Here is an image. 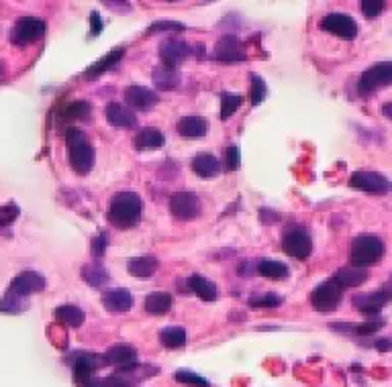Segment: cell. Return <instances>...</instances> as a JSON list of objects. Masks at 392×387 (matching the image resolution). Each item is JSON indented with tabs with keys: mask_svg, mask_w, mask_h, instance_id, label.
<instances>
[{
	"mask_svg": "<svg viewBox=\"0 0 392 387\" xmlns=\"http://www.w3.org/2000/svg\"><path fill=\"white\" fill-rule=\"evenodd\" d=\"M141 212H143V202L139 194L133 190H125L111 200L109 220L117 229H133L141 220Z\"/></svg>",
	"mask_w": 392,
	"mask_h": 387,
	"instance_id": "6da1fadb",
	"label": "cell"
},
{
	"mask_svg": "<svg viewBox=\"0 0 392 387\" xmlns=\"http://www.w3.org/2000/svg\"><path fill=\"white\" fill-rule=\"evenodd\" d=\"M65 145H68V157H70L72 170L80 176L91 174L96 161V153L86 133H82L80 129H70L65 133Z\"/></svg>",
	"mask_w": 392,
	"mask_h": 387,
	"instance_id": "7a4b0ae2",
	"label": "cell"
},
{
	"mask_svg": "<svg viewBox=\"0 0 392 387\" xmlns=\"http://www.w3.org/2000/svg\"><path fill=\"white\" fill-rule=\"evenodd\" d=\"M384 255V240L376 235H360L350 245V261L356 267L376 265Z\"/></svg>",
	"mask_w": 392,
	"mask_h": 387,
	"instance_id": "3957f363",
	"label": "cell"
},
{
	"mask_svg": "<svg viewBox=\"0 0 392 387\" xmlns=\"http://www.w3.org/2000/svg\"><path fill=\"white\" fill-rule=\"evenodd\" d=\"M45 35V21L37 17H21L10 31V43L17 47H25L39 41Z\"/></svg>",
	"mask_w": 392,
	"mask_h": 387,
	"instance_id": "277c9868",
	"label": "cell"
},
{
	"mask_svg": "<svg viewBox=\"0 0 392 387\" xmlns=\"http://www.w3.org/2000/svg\"><path fill=\"white\" fill-rule=\"evenodd\" d=\"M282 249L288 257H295L299 261H304L313 253V240L306 229L302 227H290L282 237Z\"/></svg>",
	"mask_w": 392,
	"mask_h": 387,
	"instance_id": "5b68a950",
	"label": "cell"
},
{
	"mask_svg": "<svg viewBox=\"0 0 392 387\" xmlns=\"http://www.w3.org/2000/svg\"><path fill=\"white\" fill-rule=\"evenodd\" d=\"M392 84V61L386 63H378V65H372L370 69H366L362 76H360V82H358V92L362 96H368L376 90L384 88V86H391Z\"/></svg>",
	"mask_w": 392,
	"mask_h": 387,
	"instance_id": "8992f818",
	"label": "cell"
},
{
	"mask_svg": "<svg viewBox=\"0 0 392 387\" xmlns=\"http://www.w3.org/2000/svg\"><path fill=\"white\" fill-rule=\"evenodd\" d=\"M343 298V290L335 283V279H327L319 283L311 294V306L317 312H333Z\"/></svg>",
	"mask_w": 392,
	"mask_h": 387,
	"instance_id": "52a82bcc",
	"label": "cell"
},
{
	"mask_svg": "<svg viewBox=\"0 0 392 387\" xmlns=\"http://www.w3.org/2000/svg\"><path fill=\"white\" fill-rule=\"evenodd\" d=\"M350 186L362 190L366 194H372V196H384L392 190V183L389 181V178H384L378 172H356L350 178Z\"/></svg>",
	"mask_w": 392,
	"mask_h": 387,
	"instance_id": "ba28073f",
	"label": "cell"
},
{
	"mask_svg": "<svg viewBox=\"0 0 392 387\" xmlns=\"http://www.w3.org/2000/svg\"><path fill=\"white\" fill-rule=\"evenodd\" d=\"M321 29L331 33L335 37H341L345 41H352L358 37V23L343 13H329L321 19Z\"/></svg>",
	"mask_w": 392,
	"mask_h": 387,
	"instance_id": "9c48e42d",
	"label": "cell"
},
{
	"mask_svg": "<svg viewBox=\"0 0 392 387\" xmlns=\"http://www.w3.org/2000/svg\"><path fill=\"white\" fill-rule=\"evenodd\" d=\"M170 212L178 220H194L201 214V200L194 192L180 190L170 198Z\"/></svg>",
	"mask_w": 392,
	"mask_h": 387,
	"instance_id": "30bf717a",
	"label": "cell"
},
{
	"mask_svg": "<svg viewBox=\"0 0 392 387\" xmlns=\"http://www.w3.org/2000/svg\"><path fill=\"white\" fill-rule=\"evenodd\" d=\"M247 58L245 53V47L243 43L235 37V35H225L217 41V47H214V60L219 63H225V65H231V63H243Z\"/></svg>",
	"mask_w": 392,
	"mask_h": 387,
	"instance_id": "8fae6325",
	"label": "cell"
},
{
	"mask_svg": "<svg viewBox=\"0 0 392 387\" xmlns=\"http://www.w3.org/2000/svg\"><path fill=\"white\" fill-rule=\"evenodd\" d=\"M392 299V288L386 283L382 286L380 290L376 292H370V294H358L354 296V306L362 312V314H368V316H376L389 302Z\"/></svg>",
	"mask_w": 392,
	"mask_h": 387,
	"instance_id": "7c38bea8",
	"label": "cell"
},
{
	"mask_svg": "<svg viewBox=\"0 0 392 387\" xmlns=\"http://www.w3.org/2000/svg\"><path fill=\"white\" fill-rule=\"evenodd\" d=\"M8 290L19 294V296H23V298H27L31 294H37V292L45 290V277L41 273H37V271H23L10 281Z\"/></svg>",
	"mask_w": 392,
	"mask_h": 387,
	"instance_id": "4fadbf2b",
	"label": "cell"
},
{
	"mask_svg": "<svg viewBox=\"0 0 392 387\" xmlns=\"http://www.w3.org/2000/svg\"><path fill=\"white\" fill-rule=\"evenodd\" d=\"M125 102L133 110H150L159 102V96L146 86H129L125 90Z\"/></svg>",
	"mask_w": 392,
	"mask_h": 387,
	"instance_id": "5bb4252c",
	"label": "cell"
},
{
	"mask_svg": "<svg viewBox=\"0 0 392 387\" xmlns=\"http://www.w3.org/2000/svg\"><path fill=\"white\" fill-rule=\"evenodd\" d=\"M104 361H107V365L117 367L119 371L131 369V367H135L139 363L137 351L133 347H129V345H115V347H111L104 353Z\"/></svg>",
	"mask_w": 392,
	"mask_h": 387,
	"instance_id": "9a60e30c",
	"label": "cell"
},
{
	"mask_svg": "<svg viewBox=\"0 0 392 387\" xmlns=\"http://www.w3.org/2000/svg\"><path fill=\"white\" fill-rule=\"evenodd\" d=\"M188 56H190V45H188L186 41L170 39V41H164L162 47H159L162 63H166V65H170V67H178Z\"/></svg>",
	"mask_w": 392,
	"mask_h": 387,
	"instance_id": "2e32d148",
	"label": "cell"
},
{
	"mask_svg": "<svg viewBox=\"0 0 392 387\" xmlns=\"http://www.w3.org/2000/svg\"><path fill=\"white\" fill-rule=\"evenodd\" d=\"M151 80H153V86L162 90V92L176 90L180 86V72H178V67H170L166 63H159V65L153 67Z\"/></svg>",
	"mask_w": 392,
	"mask_h": 387,
	"instance_id": "e0dca14e",
	"label": "cell"
},
{
	"mask_svg": "<svg viewBox=\"0 0 392 387\" xmlns=\"http://www.w3.org/2000/svg\"><path fill=\"white\" fill-rule=\"evenodd\" d=\"M102 306L109 310V312H115V314H123V312H129L133 308V296L129 290H107L102 294Z\"/></svg>",
	"mask_w": 392,
	"mask_h": 387,
	"instance_id": "ac0fdd59",
	"label": "cell"
},
{
	"mask_svg": "<svg viewBox=\"0 0 392 387\" xmlns=\"http://www.w3.org/2000/svg\"><path fill=\"white\" fill-rule=\"evenodd\" d=\"M104 115L107 120L117 126V129H133L137 124V117L135 113L129 108V106H123L119 102H111L107 108H104Z\"/></svg>",
	"mask_w": 392,
	"mask_h": 387,
	"instance_id": "d6986e66",
	"label": "cell"
},
{
	"mask_svg": "<svg viewBox=\"0 0 392 387\" xmlns=\"http://www.w3.org/2000/svg\"><path fill=\"white\" fill-rule=\"evenodd\" d=\"M370 277V273H368V269L363 267H356V265H352V267H343L339 269L335 275H333V279H335V283L341 288V290H350V288H360L362 283H366V279Z\"/></svg>",
	"mask_w": 392,
	"mask_h": 387,
	"instance_id": "ffe728a7",
	"label": "cell"
},
{
	"mask_svg": "<svg viewBox=\"0 0 392 387\" xmlns=\"http://www.w3.org/2000/svg\"><path fill=\"white\" fill-rule=\"evenodd\" d=\"M176 131L184 139H201L209 133V122L203 117H184L178 120Z\"/></svg>",
	"mask_w": 392,
	"mask_h": 387,
	"instance_id": "44dd1931",
	"label": "cell"
},
{
	"mask_svg": "<svg viewBox=\"0 0 392 387\" xmlns=\"http://www.w3.org/2000/svg\"><path fill=\"white\" fill-rule=\"evenodd\" d=\"M157 267H159V261H157L155 255H139V257H133L127 263V271L133 277H139V279H150L151 275L157 271Z\"/></svg>",
	"mask_w": 392,
	"mask_h": 387,
	"instance_id": "7402d4cb",
	"label": "cell"
},
{
	"mask_svg": "<svg viewBox=\"0 0 392 387\" xmlns=\"http://www.w3.org/2000/svg\"><path fill=\"white\" fill-rule=\"evenodd\" d=\"M164 143H166V137H164V133L157 131L155 126L141 129V131L135 135V149L137 151L162 149Z\"/></svg>",
	"mask_w": 392,
	"mask_h": 387,
	"instance_id": "603a6c76",
	"label": "cell"
},
{
	"mask_svg": "<svg viewBox=\"0 0 392 387\" xmlns=\"http://www.w3.org/2000/svg\"><path fill=\"white\" fill-rule=\"evenodd\" d=\"M123 56H125V47H117V49H113L109 56L100 58V60L96 61L92 67H88V69L84 72V78H86V80H96V78H98V76H102L104 72L113 69V67H115V65L123 60Z\"/></svg>",
	"mask_w": 392,
	"mask_h": 387,
	"instance_id": "cb8c5ba5",
	"label": "cell"
},
{
	"mask_svg": "<svg viewBox=\"0 0 392 387\" xmlns=\"http://www.w3.org/2000/svg\"><path fill=\"white\" fill-rule=\"evenodd\" d=\"M192 172L201 178H214L221 172V161L212 153H198L192 159Z\"/></svg>",
	"mask_w": 392,
	"mask_h": 387,
	"instance_id": "d4e9b609",
	"label": "cell"
},
{
	"mask_svg": "<svg viewBox=\"0 0 392 387\" xmlns=\"http://www.w3.org/2000/svg\"><path fill=\"white\" fill-rule=\"evenodd\" d=\"M54 314H56L58 322H61L63 327L70 328H80L84 324V320H86V314H84L78 306H74V304L58 306Z\"/></svg>",
	"mask_w": 392,
	"mask_h": 387,
	"instance_id": "484cf974",
	"label": "cell"
},
{
	"mask_svg": "<svg viewBox=\"0 0 392 387\" xmlns=\"http://www.w3.org/2000/svg\"><path fill=\"white\" fill-rule=\"evenodd\" d=\"M172 306H174V298H172V294H168V292H153V294H150V296L146 298V312L155 314V316L170 312Z\"/></svg>",
	"mask_w": 392,
	"mask_h": 387,
	"instance_id": "4316f807",
	"label": "cell"
},
{
	"mask_svg": "<svg viewBox=\"0 0 392 387\" xmlns=\"http://www.w3.org/2000/svg\"><path fill=\"white\" fill-rule=\"evenodd\" d=\"M188 288H190V292H194L198 298L205 299V302H214L217 299V286L212 281H209L207 277H203V275H192L188 279Z\"/></svg>",
	"mask_w": 392,
	"mask_h": 387,
	"instance_id": "83f0119b",
	"label": "cell"
},
{
	"mask_svg": "<svg viewBox=\"0 0 392 387\" xmlns=\"http://www.w3.org/2000/svg\"><path fill=\"white\" fill-rule=\"evenodd\" d=\"M159 343L166 347V349H182L186 347L188 343V336H186V330L180 327H168L159 332Z\"/></svg>",
	"mask_w": 392,
	"mask_h": 387,
	"instance_id": "f1b7e54d",
	"label": "cell"
},
{
	"mask_svg": "<svg viewBox=\"0 0 392 387\" xmlns=\"http://www.w3.org/2000/svg\"><path fill=\"white\" fill-rule=\"evenodd\" d=\"M109 277H111L109 271L100 263H88V265L82 267V279L92 288H102L109 281Z\"/></svg>",
	"mask_w": 392,
	"mask_h": 387,
	"instance_id": "f546056e",
	"label": "cell"
},
{
	"mask_svg": "<svg viewBox=\"0 0 392 387\" xmlns=\"http://www.w3.org/2000/svg\"><path fill=\"white\" fill-rule=\"evenodd\" d=\"M258 273L266 279H274V281H280V279H286L290 275V269L286 267L284 263L280 261H274V259H266L258 265Z\"/></svg>",
	"mask_w": 392,
	"mask_h": 387,
	"instance_id": "4dcf8cb0",
	"label": "cell"
},
{
	"mask_svg": "<svg viewBox=\"0 0 392 387\" xmlns=\"http://www.w3.org/2000/svg\"><path fill=\"white\" fill-rule=\"evenodd\" d=\"M63 120H88L92 117V104L86 100H76L72 104H68L60 113Z\"/></svg>",
	"mask_w": 392,
	"mask_h": 387,
	"instance_id": "1f68e13d",
	"label": "cell"
},
{
	"mask_svg": "<svg viewBox=\"0 0 392 387\" xmlns=\"http://www.w3.org/2000/svg\"><path fill=\"white\" fill-rule=\"evenodd\" d=\"M25 310H27V298H23L10 290L4 294V298L0 299V312H4V314H21Z\"/></svg>",
	"mask_w": 392,
	"mask_h": 387,
	"instance_id": "d6a6232c",
	"label": "cell"
},
{
	"mask_svg": "<svg viewBox=\"0 0 392 387\" xmlns=\"http://www.w3.org/2000/svg\"><path fill=\"white\" fill-rule=\"evenodd\" d=\"M243 98L240 94H231V92H225L221 94V113H219V119L227 120L229 117L235 115V110L242 106Z\"/></svg>",
	"mask_w": 392,
	"mask_h": 387,
	"instance_id": "836d02e7",
	"label": "cell"
},
{
	"mask_svg": "<svg viewBox=\"0 0 392 387\" xmlns=\"http://www.w3.org/2000/svg\"><path fill=\"white\" fill-rule=\"evenodd\" d=\"M21 210L17 204H6V206H0V235H10V224L19 218Z\"/></svg>",
	"mask_w": 392,
	"mask_h": 387,
	"instance_id": "e575fe53",
	"label": "cell"
},
{
	"mask_svg": "<svg viewBox=\"0 0 392 387\" xmlns=\"http://www.w3.org/2000/svg\"><path fill=\"white\" fill-rule=\"evenodd\" d=\"M249 80H251V88H249V98H251V104H262L268 96V86L266 82L262 80V76L258 74H249Z\"/></svg>",
	"mask_w": 392,
	"mask_h": 387,
	"instance_id": "d590c367",
	"label": "cell"
},
{
	"mask_svg": "<svg viewBox=\"0 0 392 387\" xmlns=\"http://www.w3.org/2000/svg\"><path fill=\"white\" fill-rule=\"evenodd\" d=\"M176 381H178V384H186V386H192V387H211V384H209L205 377H201L198 373L188 371V369H180V371L176 373Z\"/></svg>",
	"mask_w": 392,
	"mask_h": 387,
	"instance_id": "8d00e7d4",
	"label": "cell"
},
{
	"mask_svg": "<svg viewBox=\"0 0 392 387\" xmlns=\"http://www.w3.org/2000/svg\"><path fill=\"white\" fill-rule=\"evenodd\" d=\"M282 304V298L278 294H272V292H266L262 296H253L249 299V306L251 308H276Z\"/></svg>",
	"mask_w": 392,
	"mask_h": 387,
	"instance_id": "74e56055",
	"label": "cell"
},
{
	"mask_svg": "<svg viewBox=\"0 0 392 387\" xmlns=\"http://www.w3.org/2000/svg\"><path fill=\"white\" fill-rule=\"evenodd\" d=\"M360 6H362V13L366 19H376L384 10V2L382 0H363Z\"/></svg>",
	"mask_w": 392,
	"mask_h": 387,
	"instance_id": "f35d334b",
	"label": "cell"
},
{
	"mask_svg": "<svg viewBox=\"0 0 392 387\" xmlns=\"http://www.w3.org/2000/svg\"><path fill=\"white\" fill-rule=\"evenodd\" d=\"M382 327H384V320H382V318H372V320L363 322L360 327H356V334H360V336H370V334L378 332Z\"/></svg>",
	"mask_w": 392,
	"mask_h": 387,
	"instance_id": "ab89813d",
	"label": "cell"
},
{
	"mask_svg": "<svg viewBox=\"0 0 392 387\" xmlns=\"http://www.w3.org/2000/svg\"><path fill=\"white\" fill-rule=\"evenodd\" d=\"M186 27L178 21H155L151 23L148 33H162V31H184Z\"/></svg>",
	"mask_w": 392,
	"mask_h": 387,
	"instance_id": "60d3db41",
	"label": "cell"
},
{
	"mask_svg": "<svg viewBox=\"0 0 392 387\" xmlns=\"http://www.w3.org/2000/svg\"><path fill=\"white\" fill-rule=\"evenodd\" d=\"M107 247H109V235L107 233H100V235H96V237L92 238V253H94L96 259L102 257V253H104Z\"/></svg>",
	"mask_w": 392,
	"mask_h": 387,
	"instance_id": "b9f144b4",
	"label": "cell"
},
{
	"mask_svg": "<svg viewBox=\"0 0 392 387\" xmlns=\"http://www.w3.org/2000/svg\"><path fill=\"white\" fill-rule=\"evenodd\" d=\"M240 165H242V153L237 147H229L227 149V170L235 172V170H240Z\"/></svg>",
	"mask_w": 392,
	"mask_h": 387,
	"instance_id": "7bdbcfd3",
	"label": "cell"
},
{
	"mask_svg": "<svg viewBox=\"0 0 392 387\" xmlns=\"http://www.w3.org/2000/svg\"><path fill=\"white\" fill-rule=\"evenodd\" d=\"M91 23H92V35H98V33L102 31V21H100L98 13H92Z\"/></svg>",
	"mask_w": 392,
	"mask_h": 387,
	"instance_id": "ee69618b",
	"label": "cell"
},
{
	"mask_svg": "<svg viewBox=\"0 0 392 387\" xmlns=\"http://www.w3.org/2000/svg\"><path fill=\"white\" fill-rule=\"evenodd\" d=\"M260 218H262V222H268V220H270V222H276V220H280V216L268 208H262V212H260Z\"/></svg>",
	"mask_w": 392,
	"mask_h": 387,
	"instance_id": "f6af8a7d",
	"label": "cell"
},
{
	"mask_svg": "<svg viewBox=\"0 0 392 387\" xmlns=\"http://www.w3.org/2000/svg\"><path fill=\"white\" fill-rule=\"evenodd\" d=\"M376 349H378V351H389V349H391V340H389V338L378 340V343H376Z\"/></svg>",
	"mask_w": 392,
	"mask_h": 387,
	"instance_id": "bcb514c9",
	"label": "cell"
},
{
	"mask_svg": "<svg viewBox=\"0 0 392 387\" xmlns=\"http://www.w3.org/2000/svg\"><path fill=\"white\" fill-rule=\"evenodd\" d=\"M382 115L389 120H392V102H386V104L382 106Z\"/></svg>",
	"mask_w": 392,
	"mask_h": 387,
	"instance_id": "7dc6e473",
	"label": "cell"
},
{
	"mask_svg": "<svg viewBox=\"0 0 392 387\" xmlns=\"http://www.w3.org/2000/svg\"><path fill=\"white\" fill-rule=\"evenodd\" d=\"M2 72H4V67H2V61H0V76H2Z\"/></svg>",
	"mask_w": 392,
	"mask_h": 387,
	"instance_id": "c3c4849f",
	"label": "cell"
}]
</instances>
